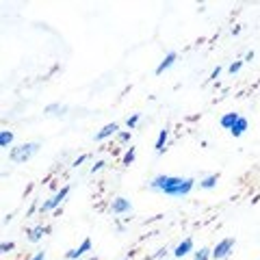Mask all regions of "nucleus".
Returning a JSON list of instances; mask_svg holds the SVG:
<instances>
[{
    "mask_svg": "<svg viewBox=\"0 0 260 260\" xmlns=\"http://www.w3.org/2000/svg\"><path fill=\"white\" fill-rule=\"evenodd\" d=\"M150 191H156L162 195H169V198H184L189 195L195 186L193 178H180V176H167V174H158L154 176L148 182Z\"/></svg>",
    "mask_w": 260,
    "mask_h": 260,
    "instance_id": "1",
    "label": "nucleus"
},
{
    "mask_svg": "<svg viewBox=\"0 0 260 260\" xmlns=\"http://www.w3.org/2000/svg\"><path fill=\"white\" fill-rule=\"evenodd\" d=\"M39 148H42V143L39 141L20 143V145H15V148H11L9 158H11V162H15V165H24V162H28L39 152Z\"/></svg>",
    "mask_w": 260,
    "mask_h": 260,
    "instance_id": "2",
    "label": "nucleus"
},
{
    "mask_svg": "<svg viewBox=\"0 0 260 260\" xmlns=\"http://www.w3.org/2000/svg\"><path fill=\"white\" fill-rule=\"evenodd\" d=\"M70 189H72L70 184L61 186V189L56 191V193L52 195V198H48V200L44 202L42 208H39V210H42V213H52V210H56V208H59V206L63 204V202H65V198H68V195H70Z\"/></svg>",
    "mask_w": 260,
    "mask_h": 260,
    "instance_id": "3",
    "label": "nucleus"
},
{
    "mask_svg": "<svg viewBox=\"0 0 260 260\" xmlns=\"http://www.w3.org/2000/svg\"><path fill=\"white\" fill-rule=\"evenodd\" d=\"M234 245H237V241H234V237H225L217 243V245L213 247V258L215 260H225L228 256L232 254V249Z\"/></svg>",
    "mask_w": 260,
    "mask_h": 260,
    "instance_id": "4",
    "label": "nucleus"
},
{
    "mask_svg": "<svg viewBox=\"0 0 260 260\" xmlns=\"http://www.w3.org/2000/svg\"><path fill=\"white\" fill-rule=\"evenodd\" d=\"M109 210L113 215H128V213H133V204H130V200L126 198H113L111 200V204H109Z\"/></svg>",
    "mask_w": 260,
    "mask_h": 260,
    "instance_id": "5",
    "label": "nucleus"
},
{
    "mask_svg": "<svg viewBox=\"0 0 260 260\" xmlns=\"http://www.w3.org/2000/svg\"><path fill=\"white\" fill-rule=\"evenodd\" d=\"M115 135H119V124H117V121H111V124L102 126V128L93 135V141L100 143V141H107V139H111V137H115Z\"/></svg>",
    "mask_w": 260,
    "mask_h": 260,
    "instance_id": "6",
    "label": "nucleus"
},
{
    "mask_svg": "<svg viewBox=\"0 0 260 260\" xmlns=\"http://www.w3.org/2000/svg\"><path fill=\"white\" fill-rule=\"evenodd\" d=\"M91 247H93L91 239H85L78 247L70 249V251H65V258H68V260H80V258H85V256H87V251H91Z\"/></svg>",
    "mask_w": 260,
    "mask_h": 260,
    "instance_id": "7",
    "label": "nucleus"
},
{
    "mask_svg": "<svg viewBox=\"0 0 260 260\" xmlns=\"http://www.w3.org/2000/svg\"><path fill=\"white\" fill-rule=\"evenodd\" d=\"M68 111H70V109H68V104L52 102V104H48V107L44 109V115H46V117H63Z\"/></svg>",
    "mask_w": 260,
    "mask_h": 260,
    "instance_id": "8",
    "label": "nucleus"
},
{
    "mask_svg": "<svg viewBox=\"0 0 260 260\" xmlns=\"http://www.w3.org/2000/svg\"><path fill=\"white\" fill-rule=\"evenodd\" d=\"M193 245H195L193 239H184V241H180V243H178V245L174 247V251H172L174 258H184V256H189L191 251H193Z\"/></svg>",
    "mask_w": 260,
    "mask_h": 260,
    "instance_id": "9",
    "label": "nucleus"
},
{
    "mask_svg": "<svg viewBox=\"0 0 260 260\" xmlns=\"http://www.w3.org/2000/svg\"><path fill=\"white\" fill-rule=\"evenodd\" d=\"M46 232H50V225H35V228H30V230L26 232L28 234V243H39L44 239V234Z\"/></svg>",
    "mask_w": 260,
    "mask_h": 260,
    "instance_id": "10",
    "label": "nucleus"
},
{
    "mask_svg": "<svg viewBox=\"0 0 260 260\" xmlns=\"http://www.w3.org/2000/svg\"><path fill=\"white\" fill-rule=\"evenodd\" d=\"M176 61H178V54H176L174 50H172V52H167V54H165V59H162V61L158 63V68H156V74L160 76L162 72H167V70L172 68V65H174Z\"/></svg>",
    "mask_w": 260,
    "mask_h": 260,
    "instance_id": "11",
    "label": "nucleus"
},
{
    "mask_svg": "<svg viewBox=\"0 0 260 260\" xmlns=\"http://www.w3.org/2000/svg\"><path fill=\"white\" fill-rule=\"evenodd\" d=\"M239 113H223V115H221V119H219V126H221V128H225V130H232L234 128V124H237V121H239Z\"/></svg>",
    "mask_w": 260,
    "mask_h": 260,
    "instance_id": "12",
    "label": "nucleus"
},
{
    "mask_svg": "<svg viewBox=\"0 0 260 260\" xmlns=\"http://www.w3.org/2000/svg\"><path fill=\"white\" fill-rule=\"evenodd\" d=\"M249 128V119L247 117H239V121H237V124H234V128L230 130V135L234 137V139H239V137H243V135H245V130Z\"/></svg>",
    "mask_w": 260,
    "mask_h": 260,
    "instance_id": "13",
    "label": "nucleus"
},
{
    "mask_svg": "<svg viewBox=\"0 0 260 260\" xmlns=\"http://www.w3.org/2000/svg\"><path fill=\"white\" fill-rule=\"evenodd\" d=\"M167 139H169V126H165L158 133V139H156V145H154V148H156V156H160L162 152H165V145H167Z\"/></svg>",
    "mask_w": 260,
    "mask_h": 260,
    "instance_id": "14",
    "label": "nucleus"
},
{
    "mask_svg": "<svg viewBox=\"0 0 260 260\" xmlns=\"http://www.w3.org/2000/svg\"><path fill=\"white\" fill-rule=\"evenodd\" d=\"M217 182H219V174H208V176H204L200 180V189L210 191V189H215L217 186Z\"/></svg>",
    "mask_w": 260,
    "mask_h": 260,
    "instance_id": "15",
    "label": "nucleus"
},
{
    "mask_svg": "<svg viewBox=\"0 0 260 260\" xmlns=\"http://www.w3.org/2000/svg\"><path fill=\"white\" fill-rule=\"evenodd\" d=\"M13 145V133L11 130H0V148H11Z\"/></svg>",
    "mask_w": 260,
    "mask_h": 260,
    "instance_id": "16",
    "label": "nucleus"
},
{
    "mask_svg": "<svg viewBox=\"0 0 260 260\" xmlns=\"http://www.w3.org/2000/svg\"><path fill=\"white\" fill-rule=\"evenodd\" d=\"M135 156H137V150L135 148H128L126 154H124V158H121V165L124 167H130L135 162Z\"/></svg>",
    "mask_w": 260,
    "mask_h": 260,
    "instance_id": "17",
    "label": "nucleus"
},
{
    "mask_svg": "<svg viewBox=\"0 0 260 260\" xmlns=\"http://www.w3.org/2000/svg\"><path fill=\"white\" fill-rule=\"evenodd\" d=\"M213 258V249L210 247H202L200 251H195V256H193V260H210Z\"/></svg>",
    "mask_w": 260,
    "mask_h": 260,
    "instance_id": "18",
    "label": "nucleus"
},
{
    "mask_svg": "<svg viewBox=\"0 0 260 260\" xmlns=\"http://www.w3.org/2000/svg\"><path fill=\"white\" fill-rule=\"evenodd\" d=\"M141 121V113H133V115H130L128 119H126V126H128V130H133L137 124H139Z\"/></svg>",
    "mask_w": 260,
    "mask_h": 260,
    "instance_id": "19",
    "label": "nucleus"
},
{
    "mask_svg": "<svg viewBox=\"0 0 260 260\" xmlns=\"http://www.w3.org/2000/svg\"><path fill=\"white\" fill-rule=\"evenodd\" d=\"M241 68H243V61H232L230 65H228V72H230V74L234 76L237 72H241Z\"/></svg>",
    "mask_w": 260,
    "mask_h": 260,
    "instance_id": "20",
    "label": "nucleus"
},
{
    "mask_svg": "<svg viewBox=\"0 0 260 260\" xmlns=\"http://www.w3.org/2000/svg\"><path fill=\"white\" fill-rule=\"evenodd\" d=\"M13 249H15V243L13 241H9V243L3 241V243H0V251H3V254H9V251H13Z\"/></svg>",
    "mask_w": 260,
    "mask_h": 260,
    "instance_id": "21",
    "label": "nucleus"
},
{
    "mask_svg": "<svg viewBox=\"0 0 260 260\" xmlns=\"http://www.w3.org/2000/svg\"><path fill=\"white\" fill-rule=\"evenodd\" d=\"M117 141L119 143H128L130 141V130H121V133L117 135Z\"/></svg>",
    "mask_w": 260,
    "mask_h": 260,
    "instance_id": "22",
    "label": "nucleus"
},
{
    "mask_svg": "<svg viewBox=\"0 0 260 260\" xmlns=\"http://www.w3.org/2000/svg\"><path fill=\"white\" fill-rule=\"evenodd\" d=\"M104 167H107V160H95L93 165H91V174L100 172V169H104Z\"/></svg>",
    "mask_w": 260,
    "mask_h": 260,
    "instance_id": "23",
    "label": "nucleus"
},
{
    "mask_svg": "<svg viewBox=\"0 0 260 260\" xmlns=\"http://www.w3.org/2000/svg\"><path fill=\"white\" fill-rule=\"evenodd\" d=\"M28 260H46V251H44V249H39V251H35V254H32Z\"/></svg>",
    "mask_w": 260,
    "mask_h": 260,
    "instance_id": "24",
    "label": "nucleus"
},
{
    "mask_svg": "<svg viewBox=\"0 0 260 260\" xmlns=\"http://www.w3.org/2000/svg\"><path fill=\"white\" fill-rule=\"evenodd\" d=\"M87 158H89V156H87V154H83V156H78V158H76L74 162H72V167H80V165H83V162H85Z\"/></svg>",
    "mask_w": 260,
    "mask_h": 260,
    "instance_id": "25",
    "label": "nucleus"
},
{
    "mask_svg": "<svg viewBox=\"0 0 260 260\" xmlns=\"http://www.w3.org/2000/svg\"><path fill=\"white\" fill-rule=\"evenodd\" d=\"M167 251H169L167 247H160V249L156 251V254H154V256H152V260H156V258H162V256H167Z\"/></svg>",
    "mask_w": 260,
    "mask_h": 260,
    "instance_id": "26",
    "label": "nucleus"
},
{
    "mask_svg": "<svg viewBox=\"0 0 260 260\" xmlns=\"http://www.w3.org/2000/svg\"><path fill=\"white\" fill-rule=\"evenodd\" d=\"M219 76H221V68H219V65H217V68L213 70V74H210V80H217Z\"/></svg>",
    "mask_w": 260,
    "mask_h": 260,
    "instance_id": "27",
    "label": "nucleus"
},
{
    "mask_svg": "<svg viewBox=\"0 0 260 260\" xmlns=\"http://www.w3.org/2000/svg\"><path fill=\"white\" fill-rule=\"evenodd\" d=\"M254 59H256V52H254V50H249V52L245 54V61H249V63H251Z\"/></svg>",
    "mask_w": 260,
    "mask_h": 260,
    "instance_id": "28",
    "label": "nucleus"
},
{
    "mask_svg": "<svg viewBox=\"0 0 260 260\" xmlns=\"http://www.w3.org/2000/svg\"><path fill=\"white\" fill-rule=\"evenodd\" d=\"M85 260H98V258H95V256H89V258H85Z\"/></svg>",
    "mask_w": 260,
    "mask_h": 260,
    "instance_id": "29",
    "label": "nucleus"
},
{
    "mask_svg": "<svg viewBox=\"0 0 260 260\" xmlns=\"http://www.w3.org/2000/svg\"><path fill=\"white\" fill-rule=\"evenodd\" d=\"M121 260H128V256H126V258H121Z\"/></svg>",
    "mask_w": 260,
    "mask_h": 260,
    "instance_id": "30",
    "label": "nucleus"
}]
</instances>
